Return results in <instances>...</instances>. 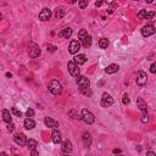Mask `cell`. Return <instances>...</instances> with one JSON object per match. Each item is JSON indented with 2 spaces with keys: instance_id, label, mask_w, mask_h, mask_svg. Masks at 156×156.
Instances as JSON below:
<instances>
[{
  "instance_id": "32",
  "label": "cell",
  "mask_w": 156,
  "mask_h": 156,
  "mask_svg": "<svg viewBox=\"0 0 156 156\" xmlns=\"http://www.w3.org/2000/svg\"><path fill=\"white\" fill-rule=\"evenodd\" d=\"M26 115H27V117H28V118L32 117L33 115H34V110H33V109H28V110H27V112H26Z\"/></svg>"
},
{
  "instance_id": "25",
  "label": "cell",
  "mask_w": 156,
  "mask_h": 156,
  "mask_svg": "<svg viewBox=\"0 0 156 156\" xmlns=\"http://www.w3.org/2000/svg\"><path fill=\"white\" fill-rule=\"evenodd\" d=\"M99 47L101 49H107V47H109V40L106 38H101L99 40Z\"/></svg>"
},
{
  "instance_id": "18",
  "label": "cell",
  "mask_w": 156,
  "mask_h": 156,
  "mask_svg": "<svg viewBox=\"0 0 156 156\" xmlns=\"http://www.w3.org/2000/svg\"><path fill=\"white\" fill-rule=\"evenodd\" d=\"M62 151H63V154H70L72 151V143L70 140L63 142V144H62Z\"/></svg>"
},
{
  "instance_id": "6",
  "label": "cell",
  "mask_w": 156,
  "mask_h": 156,
  "mask_svg": "<svg viewBox=\"0 0 156 156\" xmlns=\"http://www.w3.org/2000/svg\"><path fill=\"white\" fill-rule=\"evenodd\" d=\"M113 105V98L109 93H104L101 98V106L102 107H110Z\"/></svg>"
},
{
  "instance_id": "37",
  "label": "cell",
  "mask_w": 156,
  "mask_h": 156,
  "mask_svg": "<svg viewBox=\"0 0 156 156\" xmlns=\"http://www.w3.org/2000/svg\"><path fill=\"white\" fill-rule=\"evenodd\" d=\"M146 156H156V153H154V151H148V153H146Z\"/></svg>"
},
{
  "instance_id": "9",
  "label": "cell",
  "mask_w": 156,
  "mask_h": 156,
  "mask_svg": "<svg viewBox=\"0 0 156 156\" xmlns=\"http://www.w3.org/2000/svg\"><path fill=\"white\" fill-rule=\"evenodd\" d=\"M154 33H155V27L153 25H146V26H144L142 28V36L145 37V38L153 36Z\"/></svg>"
},
{
  "instance_id": "35",
  "label": "cell",
  "mask_w": 156,
  "mask_h": 156,
  "mask_svg": "<svg viewBox=\"0 0 156 156\" xmlns=\"http://www.w3.org/2000/svg\"><path fill=\"white\" fill-rule=\"evenodd\" d=\"M55 51L56 50V47H55V45H49V47H48V51Z\"/></svg>"
},
{
  "instance_id": "4",
  "label": "cell",
  "mask_w": 156,
  "mask_h": 156,
  "mask_svg": "<svg viewBox=\"0 0 156 156\" xmlns=\"http://www.w3.org/2000/svg\"><path fill=\"white\" fill-rule=\"evenodd\" d=\"M77 84H78V87H79L80 91H82V90H85V89L89 88L90 80L87 78V77H84V76H78V78H77Z\"/></svg>"
},
{
  "instance_id": "13",
  "label": "cell",
  "mask_w": 156,
  "mask_h": 156,
  "mask_svg": "<svg viewBox=\"0 0 156 156\" xmlns=\"http://www.w3.org/2000/svg\"><path fill=\"white\" fill-rule=\"evenodd\" d=\"M44 123H45V126L47 127H49V128H57L59 127V122L57 121H55V120H53L51 117H45L44 118Z\"/></svg>"
},
{
  "instance_id": "36",
  "label": "cell",
  "mask_w": 156,
  "mask_h": 156,
  "mask_svg": "<svg viewBox=\"0 0 156 156\" xmlns=\"http://www.w3.org/2000/svg\"><path fill=\"white\" fill-rule=\"evenodd\" d=\"M31 156H39V153L37 151V150H32V151H31Z\"/></svg>"
},
{
  "instance_id": "24",
  "label": "cell",
  "mask_w": 156,
  "mask_h": 156,
  "mask_svg": "<svg viewBox=\"0 0 156 156\" xmlns=\"http://www.w3.org/2000/svg\"><path fill=\"white\" fill-rule=\"evenodd\" d=\"M80 43L83 44V47H84V48H87V49L90 48V45H91V37H90V36H88L87 38H84Z\"/></svg>"
},
{
  "instance_id": "30",
  "label": "cell",
  "mask_w": 156,
  "mask_h": 156,
  "mask_svg": "<svg viewBox=\"0 0 156 156\" xmlns=\"http://www.w3.org/2000/svg\"><path fill=\"white\" fill-rule=\"evenodd\" d=\"M78 6L83 10V9H85L87 6H88V1H87V0H85V1H79L78 3Z\"/></svg>"
},
{
  "instance_id": "22",
  "label": "cell",
  "mask_w": 156,
  "mask_h": 156,
  "mask_svg": "<svg viewBox=\"0 0 156 156\" xmlns=\"http://www.w3.org/2000/svg\"><path fill=\"white\" fill-rule=\"evenodd\" d=\"M63 16H65V9H63V8H57L55 10V17L60 20V19H62Z\"/></svg>"
},
{
  "instance_id": "15",
  "label": "cell",
  "mask_w": 156,
  "mask_h": 156,
  "mask_svg": "<svg viewBox=\"0 0 156 156\" xmlns=\"http://www.w3.org/2000/svg\"><path fill=\"white\" fill-rule=\"evenodd\" d=\"M73 62L77 63L78 66H79V65H83V63L87 62V56H85L84 54H79V55H77V56L73 57Z\"/></svg>"
},
{
  "instance_id": "42",
  "label": "cell",
  "mask_w": 156,
  "mask_h": 156,
  "mask_svg": "<svg viewBox=\"0 0 156 156\" xmlns=\"http://www.w3.org/2000/svg\"><path fill=\"white\" fill-rule=\"evenodd\" d=\"M63 156H70V155H68V154H65V155H63Z\"/></svg>"
},
{
  "instance_id": "38",
  "label": "cell",
  "mask_w": 156,
  "mask_h": 156,
  "mask_svg": "<svg viewBox=\"0 0 156 156\" xmlns=\"http://www.w3.org/2000/svg\"><path fill=\"white\" fill-rule=\"evenodd\" d=\"M113 155H116V154H121V150L120 149H113Z\"/></svg>"
},
{
  "instance_id": "31",
  "label": "cell",
  "mask_w": 156,
  "mask_h": 156,
  "mask_svg": "<svg viewBox=\"0 0 156 156\" xmlns=\"http://www.w3.org/2000/svg\"><path fill=\"white\" fill-rule=\"evenodd\" d=\"M122 102H123V105H127V104H129V96L127 95V94H124V95H123Z\"/></svg>"
},
{
  "instance_id": "34",
  "label": "cell",
  "mask_w": 156,
  "mask_h": 156,
  "mask_svg": "<svg viewBox=\"0 0 156 156\" xmlns=\"http://www.w3.org/2000/svg\"><path fill=\"white\" fill-rule=\"evenodd\" d=\"M8 129H9V132H12V131L15 129V124H14V123H9Z\"/></svg>"
},
{
  "instance_id": "41",
  "label": "cell",
  "mask_w": 156,
  "mask_h": 156,
  "mask_svg": "<svg viewBox=\"0 0 156 156\" xmlns=\"http://www.w3.org/2000/svg\"><path fill=\"white\" fill-rule=\"evenodd\" d=\"M113 156H123V155H113Z\"/></svg>"
},
{
  "instance_id": "5",
  "label": "cell",
  "mask_w": 156,
  "mask_h": 156,
  "mask_svg": "<svg viewBox=\"0 0 156 156\" xmlns=\"http://www.w3.org/2000/svg\"><path fill=\"white\" fill-rule=\"evenodd\" d=\"M67 68H68V72H70L71 76H73V77H78L79 76L80 68L78 67L77 63H74L73 61H70L67 63Z\"/></svg>"
},
{
  "instance_id": "8",
  "label": "cell",
  "mask_w": 156,
  "mask_h": 156,
  "mask_svg": "<svg viewBox=\"0 0 156 156\" xmlns=\"http://www.w3.org/2000/svg\"><path fill=\"white\" fill-rule=\"evenodd\" d=\"M14 140L16 144H19V145L21 146H23V145H27V143H28V139H27V137L23 134V133H20V134H16L14 137Z\"/></svg>"
},
{
  "instance_id": "40",
  "label": "cell",
  "mask_w": 156,
  "mask_h": 156,
  "mask_svg": "<svg viewBox=\"0 0 156 156\" xmlns=\"http://www.w3.org/2000/svg\"><path fill=\"white\" fill-rule=\"evenodd\" d=\"M1 156H8V155H6V153H1Z\"/></svg>"
},
{
  "instance_id": "21",
  "label": "cell",
  "mask_w": 156,
  "mask_h": 156,
  "mask_svg": "<svg viewBox=\"0 0 156 156\" xmlns=\"http://www.w3.org/2000/svg\"><path fill=\"white\" fill-rule=\"evenodd\" d=\"M71 34H72V30H71V28H65V30H62V31L59 33V37L65 38V39H68V38L71 37Z\"/></svg>"
},
{
  "instance_id": "2",
  "label": "cell",
  "mask_w": 156,
  "mask_h": 156,
  "mask_svg": "<svg viewBox=\"0 0 156 156\" xmlns=\"http://www.w3.org/2000/svg\"><path fill=\"white\" fill-rule=\"evenodd\" d=\"M82 120L87 124H93L95 122V116L89 111V110L83 109L82 110Z\"/></svg>"
},
{
  "instance_id": "27",
  "label": "cell",
  "mask_w": 156,
  "mask_h": 156,
  "mask_svg": "<svg viewBox=\"0 0 156 156\" xmlns=\"http://www.w3.org/2000/svg\"><path fill=\"white\" fill-rule=\"evenodd\" d=\"M89 34H88V32H87L85 30H80L79 32H78V38H79V42H82V40L84 39V38H87Z\"/></svg>"
},
{
  "instance_id": "29",
  "label": "cell",
  "mask_w": 156,
  "mask_h": 156,
  "mask_svg": "<svg viewBox=\"0 0 156 156\" xmlns=\"http://www.w3.org/2000/svg\"><path fill=\"white\" fill-rule=\"evenodd\" d=\"M140 121H142V123H148V122H149V116H148V113H143Z\"/></svg>"
},
{
  "instance_id": "16",
  "label": "cell",
  "mask_w": 156,
  "mask_h": 156,
  "mask_svg": "<svg viewBox=\"0 0 156 156\" xmlns=\"http://www.w3.org/2000/svg\"><path fill=\"white\" fill-rule=\"evenodd\" d=\"M118 70H120V66L118 65H116V63H111V65H109L105 68V72L107 74H112V73H116Z\"/></svg>"
},
{
  "instance_id": "23",
  "label": "cell",
  "mask_w": 156,
  "mask_h": 156,
  "mask_svg": "<svg viewBox=\"0 0 156 156\" xmlns=\"http://www.w3.org/2000/svg\"><path fill=\"white\" fill-rule=\"evenodd\" d=\"M83 143H84L85 146H89L91 144V138H90L89 133H84V134H83Z\"/></svg>"
},
{
  "instance_id": "14",
  "label": "cell",
  "mask_w": 156,
  "mask_h": 156,
  "mask_svg": "<svg viewBox=\"0 0 156 156\" xmlns=\"http://www.w3.org/2000/svg\"><path fill=\"white\" fill-rule=\"evenodd\" d=\"M51 140H53L54 144H60L61 143V133L57 129H54L53 133H51Z\"/></svg>"
},
{
  "instance_id": "39",
  "label": "cell",
  "mask_w": 156,
  "mask_h": 156,
  "mask_svg": "<svg viewBox=\"0 0 156 156\" xmlns=\"http://www.w3.org/2000/svg\"><path fill=\"white\" fill-rule=\"evenodd\" d=\"M101 5H102V1H96V3H95V6H96V8L101 6Z\"/></svg>"
},
{
  "instance_id": "11",
  "label": "cell",
  "mask_w": 156,
  "mask_h": 156,
  "mask_svg": "<svg viewBox=\"0 0 156 156\" xmlns=\"http://www.w3.org/2000/svg\"><path fill=\"white\" fill-rule=\"evenodd\" d=\"M79 49H80V42L79 40H72V42L70 43L68 51H70L71 54H77Z\"/></svg>"
},
{
  "instance_id": "10",
  "label": "cell",
  "mask_w": 156,
  "mask_h": 156,
  "mask_svg": "<svg viewBox=\"0 0 156 156\" xmlns=\"http://www.w3.org/2000/svg\"><path fill=\"white\" fill-rule=\"evenodd\" d=\"M146 80H148V76L144 71H139L138 72V76H137V84L139 87H143L146 84Z\"/></svg>"
},
{
  "instance_id": "1",
  "label": "cell",
  "mask_w": 156,
  "mask_h": 156,
  "mask_svg": "<svg viewBox=\"0 0 156 156\" xmlns=\"http://www.w3.org/2000/svg\"><path fill=\"white\" fill-rule=\"evenodd\" d=\"M48 88H49L50 93L54 94V95H59V94L62 93V85L60 84L59 80H56V79L51 80V82L49 83V85H48Z\"/></svg>"
},
{
  "instance_id": "7",
  "label": "cell",
  "mask_w": 156,
  "mask_h": 156,
  "mask_svg": "<svg viewBox=\"0 0 156 156\" xmlns=\"http://www.w3.org/2000/svg\"><path fill=\"white\" fill-rule=\"evenodd\" d=\"M137 16H138V19H140V20H151V19H154L155 12L154 11H150V10H140Z\"/></svg>"
},
{
  "instance_id": "33",
  "label": "cell",
  "mask_w": 156,
  "mask_h": 156,
  "mask_svg": "<svg viewBox=\"0 0 156 156\" xmlns=\"http://www.w3.org/2000/svg\"><path fill=\"white\" fill-rule=\"evenodd\" d=\"M150 72L151 73H156V62H154L151 66H150Z\"/></svg>"
},
{
  "instance_id": "3",
  "label": "cell",
  "mask_w": 156,
  "mask_h": 156,
  "mask_svg": "<svg viewBox=\"0 0 156 156\" xmlns=\"http://www.w3.org/2000/svg\"><path fill=\"white\" fill-rule=\"evenodd\" d=\"M28 55L32 59H36L40 55V48L36 43H30V45H28Z\"/></svg>"
},
{
  "instance_id": "20",
  "label": "cell",
  "mask_w": 156,
  "mask_h": 156,
  "mask_svg": "<svg viewBox=\"0 0 156 156\" xmlns=\"http://www.w3.org/2000/svg\"><path fill=\"white\" fill-rule=\"evenodd\" d=\"M23 126H25V128H26V129L31 131V129H33L34 127H36V122H34L32 118H26V120H25V122H23Z\"/></svg>"
},
{
  "instance_id": "12",
  "label": "cell",
  "mask_w": 156,
  "mask_h": 156,
  "mask_svg": "<svg viewBox=\"0 0 156 156\" xmlns=\"http://www.w3.org/2000/svg\"><path fill=\"white\" fill-rule=\"evenodd\" d=\"M50 17H51V11L48 8H44L39 12V20H42V21H48V20H50Z\"/></svg>"
},
{
  "instance_id": "28",
  "label": "cell",
  "mask_w": 156,
  "mask_h": 156,
  "mask_svg": "<svg viewBox=\"0 0 156 156\" xmlns=\"http://www.w3.org/2000/svg\"><path fill=\"white\" fill-rule=\"evenodd\" d=\"M11 112H12L15 116H17V117H21L22 116V112L20 111V110H17L16 107H11Z\"/></svg>"
},
{
  "instance_id": "17",
  "label": "cell",
  "mask_w": 156,
  "mask_h": 156,
  "mask_svg": "<svg viewBox=\"0 0 156 156\" xmlns=\"http://www.w3.org/2000/svg\"><path fill=\"white\" fill-rule=\"evenodd\" d=\"M1 115H3V120H4V122H6V123H12V117H11V113L9 110H3L1 111Z\"/></svg>"
},
{
  "instance_id": "26",
  "label": "cell",
  "mask_w": 156,
  "mask_h": 156,
  "mask_svg": "<svg viewBox=\"0 0 156 156\" xmlns=\"http://www.w3.org/2000/svg\"><path fill=\"white\" fill-rule=\"evenodd\" d=\"M27 146L30 148L31 150H36V146H38V142L34 140V139H30L27 143Z\"/></svg>"
},
{
  "instance_id": "19",
  "label": "cell",
  "mask_w": 156,
  "mask_h": 156,
  "mask_svg": "<svg viewBox=\"0 0 156 156\" xmlns=\"http://www.w3.org/2000/svg\"><path fill=\"white\" fill-rule=\"evenodd\" d=\"M137 104H138V106H139L140 111L143 113H146L148 112V106H146V104L144 102V100L142 99V98H138V99H137Z\"/></svg>"
}]
</instances>
